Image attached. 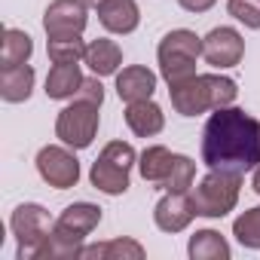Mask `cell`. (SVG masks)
Instances as JSON below:
<instances>
[{
    "label": "cell",
    "mask_w": 260,
    "mask_h": 260,
    "mask_svg": "<svg viewBox=\"0 0 260 260\" xmlns=\"http://www.w3.org/2000/svg\"><path fill=\"white\" fill-rule=\"evenodd\" d=\"M77 98L92 101V104H98V107H101V101H104V86L98 83V77H86V80H83V86H80V92H77Z\"/></svg>",
    "instance_id": "cell-27"
},
{
    "label": "cell",
    "mask_w": 260,
    "mask_h": 260,
    "mask_svg": "<svg viewBox=\"0 0 260 260\" xmlns=\"http://www.w3.org/2000/svg\"><path fill=\"white\" fill-rule=\"evenodd\" d=\"M251 187H254V193H260V166L254 169V184H251Z\"/></svg>",
    "instance_id": "cell-29"
},
{
    "label": "cell",
    "mask_w": 260,
    "mask_h": 260,
    "mask_svg": "<svg viewBox=\"0 0 260 260\" xmlns=\"http://www.w3.org/2000/svg\"><path fill=\"white\" fill-rule=\"evenodd\" d=\"M89 4L86 0H52L46 7V16H43V28H46V37L55 40V37H77L86 31V22H89Z\"/></svg>",
    "instance_id": "cell-10"
},
{
    "label": "cell",
    "mask_w": 260,
    "mask_h": 260,
    "mask_svg": "<svg viewBox=\"0 0 260 260\" xmlns=\"http://www.w3.org/2000/svg\"><path fill=\"white\" fill-rule=\"evenodd\" d=\"M233 236L242 248H254L260 251V205L257 208H248L236 217L233 223Z\"/></svg>",
    "instance_id": "cell-24"
},
{
    "label": "cell",
    "mask_w": 260,
    "mask_h": 260,
    "mask_svg": "<svg viewBox=\"0 0 260 260\" xmlns=\"http://www.w3.org/2000/svg\"><path fill=\"white\" fill-rule=\"evenodd\" d=\"M193 217H196V205L190 193H166L153 208V220L162 233H181L190 226Z\"/></svg>",
    "instance_id": "cell-12"
},
{
    "label": "cell",
    "mask_w": 260,
    "mask_h": 260,
    "mask_svg": "<svg viewBox=\"0 0 260 260\" xmlns=\"http://www.w3.org/2000/svg\"><path fill=\"white\" fill-rule=\"evenodd\" d=\"M202 162L217 172L245 175L260 166V119L242 107H217L202 128Z\"/></svg>",
    "instance_id": "cell-1"
},
{
    "label": "cell",
    "mask_w": 260,
    "mask_h": 260,
    "mask_svg": "<svg viewBox=\"0 0 260 260\" xmlns=\"http://www.w3.org/2000/svg\"><path fill=\"white\" fill-rule=\"evenodd\" d=\"M46 52H49V61L52 64H68V61L86 58V43H83L80 34L77 37H55V40H49Z\"/></svg>",
    "instance_id": "cell-25"
},
{
    "label": "cell",
    "mask_w": 260,
    "mask_h": 260,
    "mask_svg": "<svg viewBox=\"0 0 260 260\" xmlns=\"http://www.w3.org/2000/svg\"><path fill=\"white\" fill-rule=\"evenodd\" d=\"M193 178H196V162H193L190 156L175 153L172 169H169L166 181L159 184V190H166V193H187V190L193 187Z\"/></svg>",
    "instance_id": "cell-23"
},
{
    "label": "cell",
    "mask_w": 260,
    "mask_h": 260,
    "mask_svg": "<svg viewBox=\"0 0 260 260\" xmlns=\"http://www.w3.org/2000/svg\"><path fill=\"white\" fill-rule=\"evenodd\" d=\"M31 89H34V68L28 61L16 64V68H0V98L4 101H10V104L28 101Z\"/></svg>",
    "instance_id": "cell-16"
},
{
    "label": "cell",
    "mask_w": 260,
    "mask_h": 260,
    "mask_svg": "<svg viewBox=\"0 0 260 260\" xmlns=\"http://www.w3.org/2000/svg\"><path fill=\"white\" fill-rule=\"evenodd\" d=\"M52 226H55V220L49 217V211L43 205H37V202L19 205L10 217V230L19 242V260H37L40 248L52 236Z\"/></svg>",
    "instance_id": "cell-7"
},
{
    "label": "cell",
    "mask_w": 260,
    "mask_h": 260,
    "mask_svg": "<svg viewBox=\"0 0 260 260\" xmlns=\"http://www.w3.org/2000/svg\"><path fill=\"white\" fill-rule=\"evenodd\" d=\"M135 147L125 144V141H110L98 159L92 162V172H89V181L95 190L107 193V196H119L128 190V172L135 166Z\"/></svg>",
    "instance_id": "cell-5"
},
{
    "label": "cell",
    "mask_w": 260,
    "mask_h": 260,
    "mask_svg": "<svg viewBox=\"0 0 260 260\" xmlns=\"http://www.w3.org/2000/svg\"><path fill=\"white\" fill-rule=\"evenodd\" d=\"M172 95V107L181 116H199L205 110H217V107H230L239 95L236 80L220 77V74H193L175 86H169Z\"/></svg>",
    "instance_id": "cell-2"
},
{
    "label": "cell",
    "mask_w": 260,
    "mask_h": 260,
    "mask_svg": "<svg viewBox=\"0 0 260 260\" xmlns=\"http://www.w3.org/2000/svg\"><path fill=\"white\" fill-rule=\"evenodd\" d=\"M83 74H80V61H68V64H52L46 74V95L55 101L74 98L83 86Z\"/></svg>",
    "instance_id": "cell-17"
},
{
    "label": "cell",
    "mask_w": 260,
    "mask_h": 260,
    "mask_svg": "<svg viewBox=\"0 0 260 260\" xmlns=\"http://www.w3.org/2000/svg\"><path fill=\"white\" fill-rule=\"evenodd\" d=\"M226 13L245 28H260V0H226Z\"/></svg>",
    "instance_id": "cell-26"
},
{
    "label": "cell",
    "mask_w": 260,
    "mask_h": 260,
    "mask_svg": "<svg viewBox=\"0 0 260 260\" xmlns=\"http://www.w3.org/2000/svg\"><path fill=\"white\" fill-rule=\"evenodd\" d=\"M98 122H101V113H98V104L92 101H83L77 98L74 104H68L58 119H55V135L61 144L74 147V150H86L95 135H98Z\"/></svg>",
    "instance_id": "cell-8"
},
{
    "label": "cell",
    "mask_w": 260,
    "mask_h": 260,
    "mask_svg": "<svg viewBox=\"0 0 260 260\" xmlns=\"http://www.w3.org/2000/svg\"><path fill=\"white\" fill-rule=\"evenodd\" d=\"M245 55V40L236 28H214L202 37V58L211 64V68H236Z\"/></svg>",
    "instance_id": "cell-11"
},
{
    "label": "cell",
    "mask_w": 260,
    "mask_h": 260,
    "mask_svg": "<svg viewBox=\"0 0 260 260\" xmlns=\"http://www.w3.org/2000/svg\"><path fill=\"white\" fill-rule=\"evenodd\" d=\"M172 159H175V153H172L169 147H162V144H153V147H147V150L138 156V169H141V178H144L147 184L159 187V184L166 181L169 169H172Z\"/></svg>",
    "instance_id": "cell-21"
},
{
    "label": "cell",
    "mask_w": 260,
    "mask_h": 260,
    "mask_svg": "<svg viewBox=\"0 0 260 260\" xmlns=\"http://www.w3.org/2000/svg\"><path fill=\"white\" fill-rule=\"evenodd\" d=\"M80 257H98V260H141L144 248L135 239H113V242H101V245H89L80 248Z\"/></svg>",
    "instance_id": "cell-22"
},
{
    "label": "cell",
    "mask_w": 260,
    "mask_h": 260,
    "mask_svg": "<svg viewBox=\"0 0 260 260\" xmlns=\"http://www.w3.org/2000/svg\"><path fill=\"white\" fill-rule=\"evenodd\" d=\"M181 4V10H187V13H208L217 0H178Z\"/></svg>",
    "instance_id": "cell-28"
},
{
    "label": "cell",
    "mask_w": 260,
    "mask_h": 260,
    "mask_svg": "<svg viewBox=\"0 0 260 260\" xmlns=\"http://www.w3.org/2000/svg\"><path fill=\"white\" fill-rule=\"evenodd\" d=\"M202 55V37H196L187 28L169 31L159 46H156V58H159V74L169 86L187 80L196 74V58Z\"/></svg>",
    "instance_id": "cell-4"
},
{
    "label": "cell",
    "mask_w": 260,
    "mask_h": 260,
    "mask_svg": "<svg viewBox=\"0 0 260 260\" xmlns=\"http://www.w3.org/2000/svg\"><path fill=\"white\" fill-rule=\"evenodd\" d=\"M101 223V208L92 202H74L68 205L52 226V236L46 239V245L40 248L37 260H55V257H80V248L86 242V236Z\"/></svg>",
    "instance_id": "cell-3"
},
{
    "label": "cell",
    "mask_w": 260,
    "mask_h": 260,
    "mask_svg": "<svg viewBox=\"0 0 260 260\" xmlns=\"http://www.w3.org/2000/svg\"><path fill=\"white\" fill-rule=\"evenodd\" d=\"M34 52V40L19 31V28H7L4 31V40H0V68H16V64H25Z\"/></svg>",
    "instance_id": "cell-20"
},
{
    "label": "cell",
    "mask_w": 260,
    "mask_h": 260,
    "mask_svg": "<svg viewBox=\"0 0 260 260\" xmlns=\"http://www.w3.org/2000/svg\"><path fill=\"white\" fill-rule=\"evenodd\" d=\"M125 125L132 128V132L138 138H153L162 132V125H166V113L159 104H153L150 98L147 101H132L125 107Z\"/></svg>",
    "instance_id": "cell-15"
},
{
    "label": "cell",
    "mask_w": 260,
    "mask_h": 260,
    "mask_svg": "<svg viewBox=\"0 0 260 260\" xmlns=\"http://www.w3.org/2000/svg\"><path fill=\"white\" fill-rule=\"evenodd\" d=\"M37 172L49 187L68 190V187H77V181H80V159L68 150V144L64 147L49 144L37 153Z\"/></svg>",
    "instance_id": "cell-9"
},
{
    "label": "cell",
    "mask_w": 260,
    "mask_h": 260,
    "mask_svg": "<svg viewBox=\"0 0 260 260\" xmlns=\"http://www.w3.org/2000/svg\"><path fill=\"white\" fill-rule=\"evenodd\" d=\"M187 254L193 260H230V242L217 230H196L190 236Z\"/></svg>",
    "instance_id": "cell-19"
},
{
    "label": "cell",
    "mask_w": 260,
    "mask_h": 260,
    "mask_svg": "<svg viewBox=\"0 0 260 260\" xmlns=\"http://www.w3.org/2000/svg\"><path fill=\"white\" fill-rule=\"evenodd\" d=\"M156 92V74L144 64H128L116 74V95L132 104V101H147Z\"/></svg>",
    "instance_id": "cell-13"
},
{
    "label": "cell",
    "mask_w": 260,
    "mask_h": 260,
    "mask_svg": "<svg viewBox=\"0 0 260 260\" xmlns=\"http://www.w3.org/2000/svg\"><path fill=\"white\" fill-rule=\"evenodd\" d=\"M86 4H89V7H98V4H101V0H86Z\"/></svg>",
    "instance_id": "cell-30"
},
{
    "label": "cell",
    "mask_w": 260,
    "mask_h": 260,
    "mask_svg": "<svg viewBox=\"0 0 260 260\" xmlns=\"http://www.w3.org/2000/svg\"><path fill=\"white\" fill-rule=\"evenodd\" d=\"M95 10H98V22L110 34H132L141 22V10L135 0H101Z\"/></svg>",
    "instance_id": "cell-14"
},
{
    "label": "cell",
    "mask_w": 260,
    "mask_h": 260,
    "mask_svg": "<svg viewBox=\"0 0 260 260\" xmlns=\"http://www.w3.org/2000/svg\"><path fill=\"white\" fill-rule=\"evenodd\" d=\"M239 187H242V175L211 169L199 181V187L190 193L193 205H196V214H202V217H226L239 202Z\"/></svg>",
    "instance_id": "cell-6"
},
{
    "label": "cell",
    "mask_w": 260,
    "mask_h": 260,
    "mask_svg": "<svg viewBox=\"0 0 260 260\" xmlns=\"http://www.w3.org/2000/svg\"><path fill=\"white\" fill-rule=\"evenodd\" d=\"M83 61L92 68L95 77H110V74H116L119 64H122V49H119L113 40L98 37V40H92V43L86 46V58H83Z\"/></svg>",
    "instance_id": "cell-18"
}]
</instances>
